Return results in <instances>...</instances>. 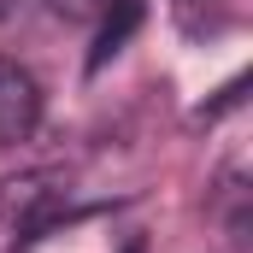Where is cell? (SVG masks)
<instances>
[{"mask_svg":"<svg viewBox=\"0 0 253 253\" xmlns=\"http://www.w3.org/2000/svg\"><path fill=\"white\" fill-rule=\"evenodd\" d=\"M6 12H12V0H0V18H6Z\"/></svg>","mask_w":253,"mask_h":253,"instance_id":"3957f363","label":"cell"},{"mask_svg":"<svg viewBox=\"0 0 253 253\" xmlns=\"http://www.w3.org/2000/svg\"><path fill=\"white\" fill-rule=\"evenodd\" d=\"M135 30H141V0H106V6H100V36H94L88 71H106V59L124 53V42Z\"/></svg>","mask_w":253,"mask_h":253,"instance_id":"7a4b0ae2","label":"cell"},{"mask_svg":"<svg viewBox=\"0 0 253 253\" xmlns=\"http://www.w3.org/2000/svg\"><path fill=\"white\" fill-rule=\"evenodd\" d=\"M36 124H42V88H36V77L24 65L0 59V147L30 141Z\"/></svg>","mask_w":253,"mask_h":253,"instance_id":"6da1fadb","label":"cell"}]
</instances>
